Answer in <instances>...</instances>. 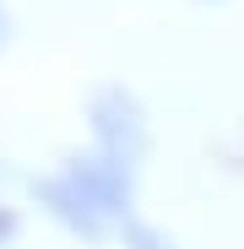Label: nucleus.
<instances>
[{
	"label": "nucleus",
	"instance_id": "1",
	"mask_svg": "<svg viewBox=\"0 0 244 249\" xmlns=\"http://www.w3.org/2000/svg\"><path fill=\"white\" fill-rule=\"evenodd\" d=\"M38 190H44V200L55 206L60 222H71V228H81V233H98V228L119 212V200H125V162H114V157H103V162H76V168L44 179Z\"/></svg>",
	"mask_w": 244,
	"mask_h": 249
},
{
	"label": "nucleus",
	"instance_id": "2",
	"mask_svg": "<svg viewBox=\"0 0 244 249\" xmlns=\"http://www.w3.org/2000/svg\"><path fill=\"white\" fill-rule=\"evenodd\" d=\"M93 124H98V141L109 146V157L131 168L136 152H141V141H147V130H141V108L119 92V87H103V92L93 98Z\"/></svg>",
	"mask_w": 244,
	"mask_h": 249
},
{
	"label": "nucleus",
	"instance_id": "3",
	"mask_svg": "<svg viewBox=\"0 0 244 249\" xmlns=\"http://www.w3.org/2000/svg\"><path fill=\"white\" fill-rule=\"evenodd\" d=\"M11 233V212H0V238H6Z\"/></svg>",
	"mask_w": 244,
	"mask_h": 249
},
{
	"label": "nucleus",
	"instance_id": "4",
	"mask_svg": "<svg viewBox=\"0 0 244 249\" xmlns=\"http://www.w3.org/2000/svg\"><path fill=\"white\" fill-rule=\"evenodd\" d=\"M0 38H6V11H0Z\"/></svg>",
	"mask_w": 244,
	"mask_h": 249
}]
</instances>
